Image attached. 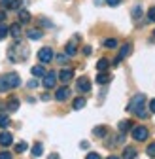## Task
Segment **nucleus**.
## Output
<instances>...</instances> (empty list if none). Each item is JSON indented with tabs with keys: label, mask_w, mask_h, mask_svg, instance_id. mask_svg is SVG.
Wrapping results in <instances>:
<instances>
[{
	"label": "nucleus",
	"mask_w": 155,
	"mask_h": 159,
	"mask_svg": "<svg viewBox=\"0 0 155 159\" xmlns=\"http://www.w3.org/2000/svg\"><path fill=\"white\" fill-rule=\"evenodd\" d=\"M19 85H21V78H19L15 72L0 76V93H4L8 89H13V87H19Z\"/></svg>",
	"instance_id": "1"
},
{
	"label": "nucleus",
	"mask_w": 155,
	"mask_h": 159,
	"mask_svg": "<svg viewBox=\"0 0 155 159\" xmlns=\"http://www.w3.org/2000/svg\"><path fill=\"white\" fill-rule=\"evenodd\" d=\"M8 55H10V59L13 63H21V61H25V59L29 57V48L23 46V44H15V46L10 48Z\"/></svg>",
	"instance_id": "2"
},
{
	"label": "nucleus",
	"mask_w": 155,
	"mask_h": 159,
	"mask_svg": "<svg viewBox=\"0 0 155 159\" xmlns=\"http://www.w3.org/2000/svg\"><path fill=\"white\" fill-rule=\"evenodd\" d=\"M144 106H146V95H144V93H138V95H134L131 101H129L127 112H131V114H138V112L144 110Z\"/></svg>",
	"instance_id": "3"
},
{
	"label": "nucleus",
	"mask_w": 155,
	"mask_h": 159,
	"mask_svg": "<svg viewBox=\"0 0 155 159\" xmlns=\"http://www.w3.org/2000/svg\"><path fill=\"white\" fill-rule=\"evenodd\" d=\"M53 57H55V53H53L51 48H42L40 51H38V61H40L42 65L51 63V61H53Z\"/></svg>",
	"instance_id": "4"
},
{
	"label": "nucleus",
	"mask_w": 155,
	"mask_h": 159,
	"mask_svg": "<svg viewBox=\"0 0 155 159\" xmlns=\"http://www.w3.org/2000/svg\"><path fill=\"white\" fill-rule=\"evenodd\" d=\"M132 138H134V140H138V142H142V140H146V138H148V129L146 127H134L132 129Z\"/></svg>",
	"instance_id": "5"
},
{
	"label": "nucleus",
	"mask_w": 155,
	"mask_h": 159,
	"mask_svg": "<svg viewBox=\"0 0 155 159\" xmlns=\"http://www.w3.org/2000/svg\"><path fill=\"white\" fill-rule=\"evenodd\" d=\"M57 78H59V76H57L55 72H47V74L44 76V87H46V89H53L55 84H57Z\"/></svg>",
	"instance_id": "6"
},
{
	"label": "nucleus",
	"mask_w": 155,
	"mask_h": 159,
	"mask_svg": "<svg viewBox=\"0 0 155 159\" xmlns=\"http://www.w3.org/2000/svg\"><path fill=\"white\" fill-rule=\"evenodd\" d=\"M131 49H132V48H131V44H125V46H121V49H119V55L113 59V65H119V63L123 61V59H125V57L131 53Z\"/></svg>",
	"instance_id": "7"
},
{
	"label": "nucleus",
	"mask_w": 155,
	"mask_h": 159,
	"mask_svg": "<svg viewBox=\"0 0 155 159\" xmlns=\"http://www.w3.org/2000/svg\"><path fill=\"white\" fill-rule=\"evenodd\" d=\"M11 144H13V136H11V133H8V131L0 133V146H2V148H8V146H11Z\"/></svg>",
	"instance_id": "8"
},
{
	"label": "nucleus",
	"mask_w": 155,
	"mask_h": 159,
	"mask_svg": "<svg viewBox=\"0 0 155 159\" xmlns=\"http://www.w3.org/2000/svg\"><path fill=\"white\" fill-rule=\"evenodd\" d=\"M78 91H80V93L91 91V82H89L87 78H80V80H78Z\"/></svg>",
	"instance_id": "9"
},
{
	"label": "nucleus",
	"mask_w": 155,
	"mask_h": 159,
	"mask_svg": "<svg viewBox=\"0 0 155 159\" xmlns=\"http://www.w3.org/2000/svg\"><path fill=\"white\" fill-rule=\"evenodd\" d=\"M70 97V89L64 85V87H61V89H57V93H55V98H57V101H66V98Z\"/></svg>",
	"instance_id": "10"
},
{
	"label": "nucleus",
	"mask_w": 155,
	"mask_h": 159,
	"mask_svg": "<svg viewBox=\"0 0 155 159\" xmlns=\"http://www.w3.org/2000/svg\"><path fill=\"white\" fill-rule=\"evenodd\" d=\"M72 76H74V72H72L70 68H63V70L59 72V80H61L63 84H68L70 80H72Z\"/></svg>",
	"instance_id": "11"
},
{
	"label": "nucleus",
	"mask_w": 155,
	"mask_h": 159,
	"mask_svg": "<svg viewBox=\"0 0 155 159\" xmlns=\"http://www.w3.org/2000/svg\"><path fill=\"white\" fill-rule=\"evenodd\" d=\"M110 80H112V76L108 72H99V76H96V84H99V85H106Z\"/></svg>",
	"instance_id": "12"
},
{
	"label": "nucleus",
	"mask_w": 155,
	"mask_h": 159,
	"mask_svg": "<svg viewBox=\"0 0 155 159\" xmlns=\"http://www.w3.org/2000/svg\"><path fill=\"white\" fill-rule=\"evenodd\" d=\"M10 34H11L15 40L21 38V23H13V25L10 27Z\"/></svg>",
	"instance_id": "13"
},
{
	"label": "nucleus",
	"mask_w": 155,
	"mask_h": 159,
	"mask_svg": "<svg viewBox=\"0 0 155 159\" xmlns=\"http://www.w3.org/2000/svg\"><path fill=\"white\" fill-rule=\"evenodd\" d=\"M123 159H138V152L134 148H125L123 152Z\"/></svg>",
	"instance_id": "14"
},
{
	"label": "nucleus",
	"mask_w": 155,
	"mask_h": 159,
	"mask_svg": "<svg viewBox=\"0 0 155 159\" xmlns=\"http://www.w3.org/2000/svg\"><path fill=\"white\" fill-rule=\"evenodd\" d=\"M30 72H32V76H36V78H40V76L44 78V76L47 74V72H46V68H44L42 65H36V66H32V70H30Z\"/></svg>",
	"instance_id": "15"
},
{
	"label": "nucleus",
	"mask_w": 155,
	"mask_h": 159,
	"mask_svg": "<svg viewBox=\"0 0 155 159\" xmlns=\"http://www.w3.org/2000/svg\"><path fill=\"white\" fill-rule=\"evenodd\" d=\"M108 66H110V61H108V59H100V61L96 63V70H99V72H106Z\"/></svg>",
	"instance_id": "16"
},
{
	"label": "nucleus",
	"mask_w": 155,
	"mask_h": 159,
	"mask_svg": "<svg viewBox=\"0 0 155 159\" xmlns=\"http://www.w3.org/2000/svg\"><path fill=\"white\" fill-rule=\"evenodd\" d=\"M30 153H32V157H40V155L44 153V146H42L40 142H36V144L32 146V152H30Z\"/></svg>",
	"instance_id": "17"
},
{
	"label": "nucleus",
	"mask_w": 155,
	"mask_h": 159,
	"mask_svg": "<svg viewBox=\"0 0 155 159\" xmlns=\"http://www.w3.org/2000/svg\"><path fill=\"white\" fill-rule=\"evenodd\" d=\"M30 21V13L27 10H19V23H29Z\"/></svg>",
	"instance_id": "18"
},
{
	"label": "nucleus",
	"mask_w": 155,
	"mask_h": 159,
	"mask_svg": "<svg viewBox=\"0 0 155 159\" xmlns=\"http://www.w3.org/2000/svg\"><path fill=\"white\" fill-rule=\"evenodd\" d=\"M83 106H85V98H83V97H78L76 101L72 102V108H74V110H82Z\"/></svg>",
	"instance_id": "19"
},
{
	"label": "nucleus",
	"mask_w": 155,
	"mask_h": 159,
	"mask_svg": "<svg viewBox=\"0 0 155 159\" xmlns=\"http://www.w3.org/2000/svg\"><path fill=\"white\" fill-rule=\"evenodd\" d=\"M23 2H25V0H10V2L6 4V8H8V10H19Z\"/></svg>",
	"instance_id": "20"
},
{
	"label": "nucleus",
	"mask_w": 155,
	"mask_h": 159,
	"mask_svg": "<svg viewBox=\"0 0 155 159\" xmlns=\"http://www.w3.org/2000/svg\"><path fill=\"white\" fill-rule=\"evenodd\" d=\"M27 36H29L30 40H40V38H42V30H38V29H30V30L27 32Z\"/></svg>",
	"instance_id": "21"
},
{
	"label": "nucleus",
	"mask_w": 155,
	"mask_h": 159,
	"mask_svg": "<svg viewBox=\"0 0 155 159\" xmlns=\"http://www.w3.org/2000/svg\"><path fill=\"white\" fill-rule=\"evenodd\" d=\"M93 134L99 136V138H104V136L108 134V129H106V127H95V129H93Z\"/></svg>",
	"instance_id": "22"
},
{
	"label": "nucleus",
	"mask_w": 155,
	"mask_h": 159,
	"mask_svg": "<svg viewBox=\"0 0 155 159\" xmlns=\"http://www.w3.org/2000/svg\"><path fill=\"white\" fill-rule=\"evenodd\" d=\"M76 51H78V48H76V44H72V42H68V44H66V48H64V53L72 57V55H76Z\"/></svg>",
	"instance_id": "23"
},
{
	"label": "nucleus",
	"mask_w": 155,
	"mask_h": 159,
	"mask_svg": "<svg viewBox=\"0 0 155 159\" xmlns=\"http://www.w3.org/2000/svg\"><path fill=\"white\" fill-rule=\"evenodd\" d=\"M104 48H108V49H115V48H117V40H115V38H108L106 42H104Z\"/></svg>",
	"instance_id": "24"
},
{
	"label": "nucleus",
	"mask_w": 155,
	"mask_h": 159,
	"mask_svg": "<svg viewBox=\"0 0 155 159\" xmlns=\"http://www.w3.org/2000/svg\"><path fill=\"white\" fill-rule=\"evenodd\" d=\"M10 125V117L6 116V114H0V127H2V129H6Z\"/></svg>",
	"instance_id": "25"
},
{
	"label": "nucleus",
	"mask_w": 155,
	"mask_h": 159,
	"mask_svg": "<svg viewBox=\"0 0 155 159\" xmlns=\"http://www.w3.org/2000/svg\"><path fill=\"white\" fill-rule=\"evenodd\" d=\"M17 108H19V101H17V98H11V101L8 102V110L10 112H15Z\"/></svg>",
	"instance_id": "26"
},
{
	"label": "nucleus",
	"mask_w": 155,
	"mask_h": 159,
	"mask_svg": "<svg viewBox=\"0 0 155 159\" xmlns=\"http://www.w3.org/2000/svg\"><path fill=\"white\" fill-rule=\"evenodd\" d=\"M27 148H29V146H27V142H17V144H15V152H17V153L27 152Z\"/></svg>",
	"instance_id": "27"
},
{
	"label": "nucleus",
	"mask_w": 155,
	"mask_h": 159,
	"mask_svg": "<svg viewBox=\"0 0 155 159\" xmlns=\"http://www.w3.org/2000/svg\"><path fill=\"white\" fill-rule=\"evenodd\" d=\"M10 34V29L6 27V25H0V40H2V38H6Z\"/></svg>",
	"instance_id": "28"
},
{
	"label": "nucleus",
	"mask_w": 155,
	"mask_h": 159,
	"mask_svg": "<svg viewBox=\"0 0 155 159\" xmlns=\"http://www.w3.org/2000/svg\"><path fill=\"white\" fill-rule=\"evenodd\" d=\"M129 129H131V121H119V131L121 133H125Z\"/></svg>",
	"instance_id": "29"
},
{
	"label": "nucleus",
	"mask_w": 155,
	"mask_h": 159,
	"mask_svg": "<svg viewBox=\"0 0 155 159\" xmlns=\"http://www.w3.org/2000/svg\"><path fill=\"white\" fill-rule=\"evenodd\" d=\"M148 19L155 23V6H151V8L148 10Z\"/></svg>",
	"instance_id": "30"
},
{
	"label": "nucleus",
	"mask_w": 155,
	"mask_h": 159,
	"mask_svg": "<svg viewBox=\"0 0 155 159\" xmlns=\"http://www.w3.org/2000/svg\"><path fill=\"white\" fill-rule=\"evenodd\" d=\"M140 15H142V8L136 6V8L132 10V17H134V19H140Z\"/></svg>",
	"instance_id": "31"
},
{
	"label": "nucleus",
	"mask_w": 155,
	"mask_h": 159,
	"mask_svg": "<svg viewBox=\"0 0 155 159\" xmlns=\"http://www.w3.org/2000/svg\"><path fill=\"white\" fill-rule=\"evenodd\" d=\"M55 59H57V63H61V65H64V63H66V55H64V53L55 55Z\"/></svg>",
	"instance_id": "32"
},
{
	"label": "nucleus",
	"mask_w": 155,
	"mask_h": 159,
	"mask_svg": "<svg viewBox=\"0 0 155 159\" xmlns=\"http://www.w3.org/2000/svg\"><path fill=\"white\" fill-rule=\"evenodd\" d=\"M146 152H148V155H149V157H155V142H153V144H149Z\"/></svg>",
	"instance_id": "33"
},
{
	"label": "nucleus",
	"mask_w": 155,
	"mask_h": 159,
	"mask_svg": "<svg viewBox=\"0 0 155 159\" xmlns=\"http://www.w3.org/2000/svg\"><path fill=\"white\" fill-rule=\"evenodd\" d=\"M85 159H100V155L96 153V152H89V153L85 155Z\"/></svg>",
	"instance_id": "34"
},
{
	"label": "nucleus",
	"mask_w": 155,
	"mask_h": 159,
	"mask_svg": "<svg viewBox=\"0 0 155 159\" xmlns=\"http://www.w3.org/2000/svg\"><path fill=\"white\" fill-rule=\"evenodd\" d=\"M106 4L112 6V8H115V6H119V4H121V0H106Z\"/></svg>",
	"instance_id": "35"
},
{
	"label": "nucleus",
	"mask_w": 155,
	"mask_h": 159,
	"mask_svg": "<svg viewBox=\"0 0 155 159\" xmlns=\"http://www.w3.org/2000/svg\"><path fill=\"white\" fill-rule=\"evenodd\" d=\"M0 159H11V153L10 152H0Z\"/></svg>",
	"instance_id": "36"
},
{
	"label": "nucleus",
	"mask_w": 155,
	"mask_h": 159,
	"mask_svg": "<svg viewBox=\"0 0 155 159\" xmlns=\"http://www.w3.org/2000/svg\"><path fill=\"white\" fill-rule=\"evenodd\" d=\"M149 112L155 114V98H151V101H149Z\"/></svg>",
	"instance_id": "37"
},
{
	"label": "nucleus",
	"mask_w": 155,
	"mask_h": 159,
	"mask_svg": "<svg viewBox=\"0 0 155 159\" xmlns=\"http://www.w3.org/2000/svg\"><path fill=\"white\" fill-rule=\"evenodd\" d=\"M29 87H30V89L38 87V80H30V82H29Z\"/></svg>",
	"instance_id": "38"
},
{
	"label": "nucleus",
	"mask_w": 155,
	"mask_h": 159,
	"mask_svg": "<svg viewBox=\"0 0 155 159\" xmlns=\"http://www.w3.org/2000/svg\"><path fill=\"white\" fill-rule=\"evenodd\" d=\"M83 53H85V55H91V48H89V46H85V48H83Z\"/></svg>",
	"instance_id": "39"
},
{
	"label": "nucleus",
	"mask_w": 155,
	"mask_h": 159,
	"mask_svg": "<svg viewBox=\"0 0 155 159\" xmlns=\"http://www.w3.org/2000/svg\"><path fill=\"white\" fill-rule=\"evenodd\" d=\"M4 19H6V13H4V11H0V23H2Z\"/></svg>",
	"instance_id": "40"
},
{
	"label": "nucleus",
	"mask_w": 155,
	"mask_h": 159,
	"mask_svg": "<svg viewBox=\"0 0 155 159\" xmlns=\"http://www.w3.org/2000/svg\"><path fill=\"white\" fill-rule=\"evenodd\" d=\"M49 159H61V157L57 155V153H51V155H49Z\"/></svg>",
	"instance_id": "41"
},
{
	"label": "nucleus",
	"mask_w": 155,
	"mask_h": 159,
	"mask_svg": "<svg viewBox=\"0 0 155 159\" xmlns=\"http://www.w3.org/2000/svg\"><path fill=\"white\" fill-rule=\"evenodd\" d=\"M108 159H119V157H115V155H110V157H108Z\"/></svg>",
	"instance_id": "42"
},
{
	"label": "nucleus",
	"mask_w": 155,
	"mask_h": 159,
	"mask_svg": "<svg viewBox=\"0 0 155 159\" xmlns=\"http://www.w3.org/2000/svg\"><path fill=\"white\" fill-rule=\"evenodd\" d=\"M153 36H155V30H153Z\"/></svg>",
	"instance_id": "43"
}]
</instances>
